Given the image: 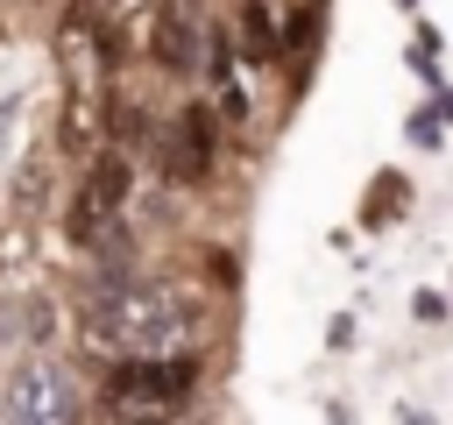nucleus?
<instances>
[{
  "label": "nucleus",
  "mask_w": 453,
  "mask_h": 425,
  "mask_svg": "<svg viewBox=\"0 0 453 425\" xmlns=\"http://www.w3.org/2000/svg\"><path fill=\"white\" fill-rule=\"evenodd\" d=\"M120 198H127V163H120L113 149H99L92 170H85V184H78V198H71V234H78V241L106 234L113 212H120Z\"/></svg>",
  "instance_id": "3"
},
{
  "label": "nucleus",
  "mask_w": 453,
  "mask_h": 425,
  "mask_svg": "<svg viewBox=\"0 0 453 425\" xmlns=\"http://www.w3.org/2000/svg\"><path fill=\"white\" fill-rule=\"evenodd\" d=\"M191 326V305L170 298V290H142V283H120V290H99L85 305V340L92 347H113V354H170V340Z\"/></svg>",
  "instance_id": "1"
},
{
  "label": "nucleus",
  "mask_w": 453,
  "mask_h": 425,
  "mask_svg": "<svg viewBox=\"0 0 453 425\" xmlns=\"http://www.w3.org/2000/svg\"><path fill=\"white\" fill-rule=\"evenodd\" d=\"M163 7L170 0H106V14H113V28H120L127 50H149L163 35Z\"/></svg>",
  "instance_id": "5"
},
{
  "label": "nucleus",
  "mask_w": 453,
  "mask_h": 425,
  "mask_svg": "<svg viewBox=\"0 0 453 425\" xmlns=\"http://www.w3.org/2000/svg\"><path fill=\"white\" fill-rule=\"evenodd\" d=\"M7 418H71L78 411V397L64 390V375H50V368H28V375H14V390H7V404H0Z\"/></svg>",
  "instance_id": "4"
},
{
  "label": "nucleus",
  "mask_w": 453,
  "mask_h": 425,
  "mask_svg": "<svg viewBox=\"0 0 453 425\" xmlns=\"http://www.w3.org/2000/svg\"><path fill=\"white\" fill-rule=\"evenodd\" d=\"M205 156H212V135H205V113H184V135H177V170L191 177V170H205Z\"/></svg>",
  "instance_id": "6"
},
{
  "label": "nucleus",
  "mask_w": 453,
  "mask_h": 425,
  "mask_svg": "<svg viewBox=\"0 0 453 425\" xmlns=\"http://www.w3.org/2000/svg\"><path fill=\"white\" fill-rule=\"evenodd\" d=\"M191 390H198V361H184V354H127L106 375V404L113 411H170Z\"/></svg>",
  "instance_id": "2"
}]
</instances>
